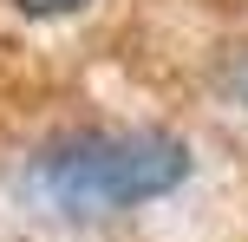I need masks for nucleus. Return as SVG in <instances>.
Returning <instances> with one entry per match:
<instances>
[{
    "label": "nucleus",
    "instance_id": "1",
    "mask_svg": "<svg viewBox=\"0 0 248 242\" xmlns=\"http://www.w3.org/2000/svg\"><path fill=\"white\" fill-rule=\"evenodd\" d=\"M189 177V144L170 131H85L39 157L33 183L65 216H105L176 190Z\"/></svg>",
    "mask_w": 248,
    "mask_h": 242
},
{
    "label": "nucleus",
    "instance_id": "2",
    "mask_svg": "<svg viewBox=\"0 0 248 242\" xmlns=\"http://www.w3.org/2000/svg\"><path fill=\"white\" fill-rule=\"evenodd\" d=\"M13 13H26V20H65V13L92 7V0H7Z\"/></svg>",
    "mask_w": 248,
    "mask_h": 242
}]
</instances>
